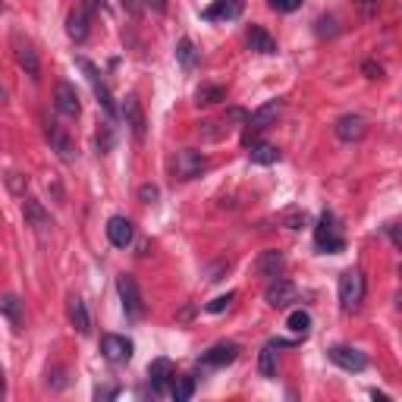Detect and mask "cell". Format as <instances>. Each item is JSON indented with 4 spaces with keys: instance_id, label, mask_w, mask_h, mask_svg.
<instances>
[{
    "instance_id": "cell-7",
    "label": "cell",
    "mask_w": 402,
    "mask_h": 402,
    "mask_svg": "<svg viewBox=\"0 0 402 402\" xmlns=\"http://www.w3.org/2000/svg\"><path fill=\"white\" fill-rule=\"evenodd\" d=\"M204 170H208V157L201 154V151H195V148L176 151V176H179V179L201 176Z\"/></svg>"
},
{
    "instance_id": "cell-31",
    "label": "cell",
    "mask_w": 402,
    "mask_h": 402,
    "mask_svg": "<svg viewBox=\"0 0 402 402\" xmlns=\"http://www.w3.org/2000/svg\"><path fill=\"white\" fill-rule=\"evenodd\" d=\"M233 298H236V296H233V292H226V296H217V298H211V302H208V305H204V308H208L211 314H220V311H224V308H230V302H233Z\"/></svg>"
},
{
    "instance_id": "cell-2",
    "label": "cell",
    "mask_w": 402,
    "mask_h": 402,
    "mask_svg": "<svg viewBox=\"0 0 402 402\" xmlns=\"http://www.w3.org/2000/svg\"><path fill=\"white\" fill-rule=\"evenodd\" d=\"M362 298H365V276H362V270H346L340 276V305L346 311H352V308L362 305Z\"/></svg>"
},
{
    "instance_id": "cell-38",
    "label": "cell",
    "mask_w": 402,
    "mask_h": 402,
    "mask_svg": "<svg viewBox=\"0 0 402 402\" xmlns=\"http://www.w3.org/2000/svg\"><path fill=\"white\" fill-rule=\"evenodd\" d=\"M226 119H230V123H248V113L239 110V107H230V110H226Z\"/></svg>"
},
{
    "instance_id": "cell-4",
    "label": "cell",
    "mask_w": 402,
    "mask_h": 402,
    "mask_svg": "<svg viewBox=\"0 0 402 402\" xmlns=\"http://www.w3.org/2000/svg\"><path fill=\"white\" fill-rule=\"evenodd\" d=\"M117 292L123 298V311L129 318H142L145 314V302H142V292H139V283H135L132 276H117Z\"/></svg>"
},
{
    "instance_id": "cell-13",
    "label": "cell",
    "mask_w": 402,
    "mask_h": 402,
    "mask_svg": "<svg viewBox=\"0 0 402 402\" xmlns=\"http://www.w3.org/2000/svg\"><path fill=\"white\" fill-rule=\"evenodd\" d=\"M242 10H246V0H214L201 16H204L208 23H217V19H224L226 23V19H239Z\"/></svg>"
},
{
    "instance_id": "cell-25",
    "label": "cell",
    "mask_w": 402,
    "mask_h": 402,
    "mask_svg": "<svg viewBox=\"0 0 402 402\" xmlns=\"http://www.w3.org/2000/svg\"><path fill=\"white\" fill-rule=\"evenodd\" d=\"M0 311L7 314L13 327H19V324H23V302H19L16 296H0Z\"/></svg>"
},
{
    "instance_id": "cell-16",
    "label": "cell",
    "mask_w": 402,
    "mask_h": 402,
    "mask_svg": "<svg viewBox=\"0 0 402 402\" xmlns=\"http://www.w3.org/2000/svg\"><path fill=\"white\" fill-rule=\"evenodd\" d=\"M123 117H126V126L132 129V135L142 142L145 139V113H142V104H139V97L129 95L123 101Z\"/></svg>"
},
{
    "instance_id": "cell-45",
    "label": "cell",
    "mask_w": 402,
    "mask_h": 402,
    "mask_svg": "<svg viewBox=\"0 0 402 402\" xmlns=\"http://www.w3.org/2000/svg\"><path fill=\"white\" fill-rule=\"evenodd\" d=\"M3 393H7V383H3V371H0V399H3Z\"/></svg>"
},
{
    "instance_id": "cell-24",
    "label": "cell",
    "mask_w": 402,
    "mask_h": 402,
    "mask_svg": "<svg viewBox=\"0 0 402 402\" xmlns=\"http://www.w3.org/2000/svg\"><path fill=\"white\" fill-rule=\"evenodd\" d=\"M248 45L258 54H276V41L268 35V29H261V25H252V29H248Z\"/></svg>"
},
{
    "instance_id": "cell-12",
    "label": "cell",
    "mask_w": 402,
    "mask_h": 402,
    "mask_svg": "<svg viewBox=\"0 0 402 402\" xmlns=\"http://www.w3.org/2000/svg\"><path fill=\"white\" fill-rule=\"evenodd\" d=\"M13 47H16V60H19V67H23L32 79H38L41 63H38V51L32 47V41L29 38H23V35H13Z\"/></svg>"
},
{
    "instance_id": "cell-41",
    "label": "cell",
    "mask_w": 402,
    "mask_h": 402,
    "mask_svg": "<svg viewBox=\"0 0 402 402\" xmlns=\"http://www.w3.org/2000/svg\"><path fill=\"white\" fill-rule=\"evenodd\" d=\"M95 396H97V399H113V396H119V390H117V387H107V390L97 387V390H95Z\"/></svg>"
},
{
    "instance_id": "cell-10",
    "label": "cell",
    "mask_w": 402,
    "mask_h": 402,
    "mask_svg": "<svg viewBox=\"0 0 402 402\" xmlns=\"http://www.w3.org/2000/svg\"><path fill=\"white\" fill-rule=\"evenodd\" d=\"M264 298H268V305H274V308H289L298 298V289H296V283L276 276V280H270L268 289H264Z\"/></svg>"
},
{
    "instance_id": "cell-30",
    "label": "cell",
    "mask_w": 402,
    "mask_h": 402,
    "mask_svg": "<svg viewBox=\"0 0 402 402\" xmlns=\"http://www.w3.org/2000/svg\"><path fill=\"white\" fill-rule=\"evenodd\" d=\"M176 60L182 63V69H192V67H195L198 54H195V45L189 41V38H182V41L176 45Z\"/></svg>"
},
{
    "instance_id": "cell-6",
    "label": "cell",
    "mask_w": 402,
    "mask_h": 402,
    "mask_svg": "<svg viewBox=\"0 0 402 402\" xmlns=\"http://www.w3.org/2000/svg\"><path fill=\"white\" fill-rule=\"evenodd\" d=\"M79 69H82L85 75H88V82H91V88H95V95H97V104L104 107V113L107 117H113L117 113V104H113V97H110V88H107L104 82H101V73H97V67L91 63V60H79Z\"/></svg>"
},
{
    "instance_id": "cell-8",
    "label": "cell",
    "mask_w": 402,
    "mask_h": 402,
    "mask_svg": "<svg viewBox=\"0 0 402 402\" xmlns=\"http://www.w3.org/2000/svg\"><path fill=\"white\" fill-rule=\"evenodd\" d=\"M333 132H336V139H340V142L352 145V142H362V139L368 135V123L358 117V113H346V117L336 119Z\"/></svg>"
},
{
    "instance_id": "cell-42",
    "label": "cell",
    "mask_w": 402,
    "mask_h": 402,
    "mask_svg": "<svg viewBox=\"0 0 402 402\" xmlns=\"http://www.w3.org/2000/svg\"><path fill=\"white\" fill-rule=\"evenodd\" d=\"M387 233H390V239H393V246H396V248H402V239H399V226H396V224H387Z\"/></svg>"
},
{
    "instance_id": "cell-21",
    "label": "cell",
    "mask_w": 402,
    "mask_h": 402,
    "mask_svg": "<svg viewBox=\"0 0 402 402\" xmlns=\"http://www.w3.org/2000/svg\"><path fill=\"white\" fill-rule=\"evenodd\" d=\"M69 320H73V327L82 336L91 333V314H88V308H85V302L79 296H69Z\"/></svg>"
},
{
    "instance_id": "cell-43",
    "label": "cell",
    "mask_w": 402,
    "mask_h": 402,
    "mask_svg": "<svg viewBox=\"0 0 402 402\" xmlns=\"http://www.w3.org/2000/svg\"><path fill=\"white\" fill-rule=\"evenodd\" d=\"M142 3H145V7H151L154 13H164V10H167V0H142Z\"/></svg>"
},
{
    "instance_id": "cell-20",
    "label": "cell",
    "mask_w": 402,
    "mask_h": 402,
    "mask_svg": "<svg viewBox=\"0 0 402 402\" xmlns=\"http://www.w3.org/2000/svg\"><path fill=\"white\" fill-rule=\"evenodd\" d=\"M283 252H276V248H268V252H261L258 261H255V270H258L261 276H280V270H283Z\"/></svg>"
},
{
    "instance_id": "cell-46",
    "label": "cell",
    "mask_w": 402,
    "mask_h": 402,
    "mask_svg": "<svg viewBox=\"0 0 402 402\" xmlns=\"http://www.w3.org/2000/svg\"><path fill=\"white\" fill-rule=\"evenodd\" d=\"M0 104H7V88L0 85Z\"/></svg>"
},
{
    "instance_id": "cell-1",
    "label": "cell",
    "mask_w": 402,
    "mask_h": 402,
    "mask_svg": "<svg viewBox=\"0 0 402 402\" xmlns=\"http://www.w3.org/2000/svg\"><path fill=\"white\" fill-rule=\"evenodd\" d=\"M314 246H318V252H343L346 248V239L343 233H340V224H336L333 211H324L318 220V226H314Z\"/></svg>"
},
{
    "instance_id": "cell-27",
    "label": "cell",
    "mask_w": 402,
    "mask_h": 402,
    "mask_svg": "<svg viewBox=\"0 0 402 402\" xmlns=\"http://www.w3.org/2000/svg\"><path fill=\"white\" fill-rule=\"evenodd\" d=\"M170 393H173V399L176 402H189L192 399V393H195V377H173Z\"/></svg>"
},
{
    "instance_id": "cell-28",
    "label": "cell",
    "mask_w": 402,
    "mask_h": 402,
    "mask_svg": "<svg viewBox=\"0 0 402 402\" xmlns=\"http://www.w3.org/2000/svg\"><path fill=\"white\" fill-rule=\"evenodd\" d=\"M226 91L220 88V85H201L198 91H195V104H217V101H224Z\"/></svg>"
},
{
    "instance_id": "cell-26",
    "label": "cell",
    "mask_w": 402,
    "mask_h": 402,
    "mask_svg": "<svg viewBox=\"0 0 402 402\" xmlns=\"http://www.w3.org/2000/svg\"><path fill=\"white\" fill-rule=\"evenodd\" d=\"M258 371H261V377H276V349L270 343L258 355Z\"/></svg>"
},
{
    "instance_id": "cell-44",
    "label": "cell",
    "mask_w": 402,
    "mask_h": 402,
    "mask_svg": "<svg viewBox=\"0 0 402 402\" xmlns=\"http://www.w3.org/2000/svg\"><path fill=\"white\" fill-rule=\"evenodd\" d=\"M85 10H104V3L101 0H85Z\"/></svg>"
},
{
    "instance_id": "cell-29",
    "label": "cell",
    "mask_w": 402,
    "mask_h": 402,
    "mask_svg": "<svg viewBox=\"0 0 402 402\" xmlns=\"http://www.w3.org/2000/svg\"><path fill=\"white\" fill-rule=\"evenodd\" d=\"M286 327H289L292 333H298V336H308V330H311V314L308 311H292L289 320H286Z\"/></svg>"
},
{
    "instance_id": "cell-19",
    "label": "cell",
    "mask_w": 402,
    "mask_h": 402,
    "mask_svg": "<svg viewBox=\"0 0 402 402\" xmlns=\"http://www.w3.org/2000/svg\"><path fill=\"white\" fill-rule=\"evenodd\" d=\"M91 19H88V10L85 7H79V10H73L69 13V19H67V35L73 38L75 45H82L85 38H88V32H91Z\"/></svg>"
},
{
    "instance_id": "cell-39",
    "label": "cell",
    "mask_w": 402,
    "mask_h": 402,
    "mask_svg": "<svg viewBox=\"0 0 402 402\" xmlns=\"http://www.w3.org/2000/svg\"><path fill=\"white\" fill-rule=\"evenodd\" d=\"M157 195H161V192H157V186H142V189H139V198L148 201V204H151V201H157Z\"/></svg>"
},
{
    "instance_id": "cell-3",
    "label": "cell",
    "mask_w": 402,
    "mask_h": 402,
    "mask_svg": "<svg viewBox=\"0 0 402 402\" xmlns=\"http://www.w3.org/2000/svg\"><path fill=\"white\" fill-rule=\"evenodd\" d=\"M280 110H283V101H268V104H261L255 113H248V123H246L248 132H246V139H242V142L252 145V142H255V135H258L261 129H268L270 123L280 117Z\"/></svg>"
},
{
    "instance_id": "cell-40",
    "label": "cell",
    "mask_w": 402,
    "mask_h": 402,
    "mask_svg": "<svg viewBox=\"0 0 402 402\" xmlns=\"http://www.w3.org/2000/svg\"><path fill=\"white\" fill-rule=\"evenodd\" d=\"M201 135H204V139H220L224 129H214V123H201Z\"/></svg>"
},
{
    "instance_id": "cell-36",
    "label": "cell",
    "mask_w": 402,
    "mask_h": 402,
    "mask_svg": "<svg viewBox=\"0 0 402 402\" xmlns=\"http://www.w3.org/2000/svg\"><path fill=\"white\" fill-rule=\"evenodd\" d=\"M283 224L289 226V230H298V226L305 224V214H298V211H289V214H283Z\"/></svg>"
},
{
    "instance_id": "cell-32",
    "label": "cell",
    "mask_w": 402,
    "mask_h": 402,
    "mask_svg": "<svg viewBox=\"0 0 402 402\" xmlns=\"http://www.w3.org/2000/svg\"><path fill=\"white\" fill-rule=\"evenodd\" d=\"M355 7L362 10V16H365V19H371V16H377L380 0H355Z\"/></svg>"
},
{
    "instance_id": "cell-14",
    "label": "cell",
    "mask_w": 402,
    "mask_h": 402,
    "mask_svg": "<svg viewBox=\"0 0 402 402\" xmlns=\"http://www.w3.org/2000/svg\"><path fill=\"white\" fill-rule=\"evenodd\" d=\"M148 380H151V393H167V387L173 383V365L167 358H154L148 365Z\"/></svg>"
},
{
    "instance_id": "cell-37",
    "label": "cell",
    "mask_w": 402,
    "mask_h": 402,
    "mask_svg": "<svg viewBox=\"0 0 402 402\" xmlns=\"http://www.w3.org/2000/svg\"><path fill=\"white\" fill-rule=\"evenodd\" d=\"M97 145H101V151H107L113 145V135H110V126H104L101 132H97Z\"/></svg>"
},
{
    "instance_id": "cell-35",
    "label": "cell",
    "mask_w": 402,
    "mask_h": 402,
    "mask_svg": "<svg viewBox=\"0 0 402 402\" xmlns=\"http://www.w3.org/2000/svg\"><path fill=\"white\" fill-rule=\"evenodd\" d=\"M119 3H123V10H126L129 16H135V19L145 13V3H142V0H119Z\"/></svg>"
},
{
    "instance_id": "cell-15",
    "label": "cell",
    "mask_w": 402,
    "mask_h": 402,
    "mask_svg": "<svg viewBox=\"0 0 402 402\" xmlns=\"http://www.w3.org/2000/svg\"><path fill=\"white\" fill-rule=\"evenodd\" d=\"M47 142H51V148L57 151V157L63 161V164H73V161H75L73 142H69V135L63 132L57 123H47Z\"/></svg>"
},
{
    "instance_id": "cell-33",
    "label": "cell",
    "mask_w": 402,
    "mask_h": 402,
    "mask_svg": "<svg viewBox=\"0 0 402 402\" xmlns=\"http://www.w3.org/2000/svg\"><path fill=\"white\" fill-rule=\"evenodd\" d=\"M270 7H274L276 13H292V10L302 7V0H270Z\"/></svg>"
},
{
    "instance_id": "cell-5",
    "label": "cell",
    "mask_w": 402,
    "mask_h": 402,
    "mask_svg": "<svg viewBox=\"0 0 402 402\" xmlns=\"http://www.w3.org/2000/svg\"><path fill=\"white\" fill-rule=\"evenodd\" d=\"M132 340H126V336H117V333H104L101 336V355L107 358V362H113V365H126L129 358H132Z\"/></svg>"
},
{
    "instance_id": "cell-34",
    "label": "cell",
    "mask_w": 402,
    "mask_h": 402,
    "mask_svg": "<svg viewBox=\"0 0 402 402\" xmlns=\"http://www.w3.org/2000/svg\"><path fill=\"white\" fill-rule=\"evenodd\" d=\"M362 73H365L368 79H383V67L374 63V60H365V63H362Z\"/></svg>"
},
{
    "instance_id": "cell-18",
    "label": "cell",
    "mask_w": 402,
    "mask_h": 402,
    "mask_svg": "<svg viewBox=\"0 0 402 402\" xmlns=\"http://www.w3.org/2000/svg\"><path fill=\"white\" fill-rule=\"evenodd\" d=\"M107 239H110V246L117 248H126L129 242H132V220H126V217H110L107 220Z\"/></svg>"
},
{
    "instance_id": "cell-23",
    "label": "cell",
    "mask_w": 402,
    "mask_h": 402,
    "mask_svg": "<svg viewBox=\"0 0 402 402\" xmlns=\"http://www.w3.org/2000/svg\"><path fill=\"white\" fill-rule=\"evenodd\" d=\"M23 214H25V220H29L35 230H45V226H51V214H47V211L41 208V201H35V198H25Z\"/></svg>"
},
{
    "instance_id": "cell-11",
    "label": "cell",
    "mask_w": 402,
    "mask_h": 402,
    "mask_svg": "<svg viewBox=\"0 0 402 402\" xmlns=\"http://www.w3.org/2000/svg\"><path fill=\"white\" fill-rule=\"evenodd\" d=\"M54 104L63 117H79L82 104H79V91H75L73 82H57L54 85Z\"/></svg>"
},
{
    "instance_id": "cell-22",
    "label": "cell",
    "mask_w": 402,
    "mask_h": 402,
    "mask_svg": "<svg viewBox=\"0 0 402 402\" xmlns=\"http://www.w3.org/2000/svg\"><path fill=\"white\" fill-rule=\"evenodd\" d=\"M248 148H252V151H248L252 164L270 167V164H276V161H280V151H276V145H270V142H252Z\"/></svg>"
},
{
    "instance_id": "cell-9",
    "label": "cell",
    "mask_w": 402,
    "mask_h": 402,
    "mask_svg": "<svg viewBox=\"0 0 402 402\" xmlns=\"http://www.w3.org/2000/svg\"><path fill=\"white\" fill-rule=\"evenodd\" d=\"M327 355H330V362H333L336 368H343V371H352V374H358V371H365V368H368L365 352L352 349V346H333Z\"/></svg>"
},
{
    "instance_id": "cell-17",
    "label": "cell",
    "mask_w": 402,
    "mask_h": 402,
    "mask_svg": "<svg viewBox=\"0 0 402 402\" xmlns=\"http://www.w3.org/2000/svg\"><path fill=\"white\" fill-rule=\"evenodd\" d=\"M236 355H239L236 343H217L201 355V362H204L208 368H224V365H230V362H236Z\"/></svg>"
}]
</instances>
